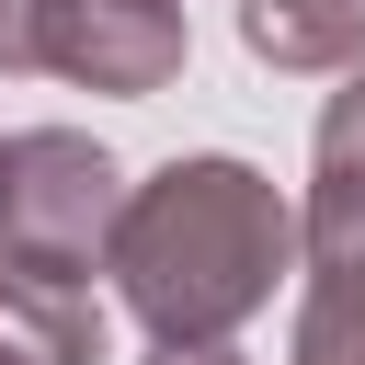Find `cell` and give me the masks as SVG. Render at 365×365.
I'll return each mask as SVG.
<instances>
[{"label":"cell","instance_id":"cell-1","mask_svg":"<svg viewBox=\"0 0 365 365\" xmlns=\"http://www.w3.org/2000/svg\"><path fill=\"white\" fill-rule=\"evenodd\" d=\"M285 262H297V205L274 194V171H251L228 148H194V160H160L148 182H125L114 240H103V274L148 342L251 331L274 308Z\"/></svg>","mask_w":365,"mask_h":365},{"label":"cell","instance_id":"cell-2","mask_svg":"<svg viewBox=\"0 0 365 365\" xmlns=\"http://www.w3.org/2000/svg\"><path fill=\"white\" fill-rule=\"evenodd\" d=\"M114 205H125V171L103 160V137H80V125L0 137V251L11 262L91 274L103 240H114Z\"/></svg>","mask_w":365,"mask_h":365},{"label":"cell","instance_id":"cell-3","mask_svg":"<svg viewBox=\"0 0 365 365\" xmlns=\"http://www.w3.org/2000/svg\"><path fill=\"white\" fill-rule=\"evenodd\" d=\"M182 57H194L182 0H46V68L80 80V91L148 103V91L182 80Z\"/></svg>","mask_w":365,"mask_h":365},{"label":"cell","instance_id":"cell-4","mask_svg":"<svg viewBox=\"0 0 365 365\" xmlns=\"http://www.w3.org/2000/svg\"><path fill=\"white\" fill-rule=\"evenodd\" d=\"M308 274H365V68H342L319 148H308V205H297Z\"/></svg>","mask_w":365,"mask_h":365},{"label":"cell","instance_id":"cell-5","mask_svg":"<svg viewBox=\"0 0 365 365\" xmlns=\"http://www.w3.org/2000/svg\"><path fill=\"white\" fill-rule=\"evenodd\" d=\"M0 365H103V297H91V274L0 251Z\"/></svg>","mask_w":365,"mask_h":365},{"label":"cell","instance_id":"cell-6","mask_svg":"<svg viewBox=\"0 0 365 365\" xmlns=\"http://www.w3.org/2000/svg\"><path fill=\"white\" fill-rule=\"evenodd\" d=\"M240 46L262 68H365V0H240Z\"/></svg>","mask_w":365,"mask_h":365},{"label":"cell","instance_id":"cell-7","mask_svg":"<svg viewBox=\"0 0 365 365\" xmlns=\"http://www.w3.org/2000/svg\"><path fill=\"white\" fill-rule=\"evenodd\" d=\"M285 365H365V274H308Z\"/></svg>","mask_w":365,"mask_h":365},{"label":"cell","instance_id":"cell-8","mask_svg":"<svg viewBox=\"0 0 365 365\" xmlns=\"http://www.w3.org/2000/svg\"><path fill=\"white\" fill-rule=\"evenodd\" d=\"M46 68V0H0V80Z\"/></svg>","mask_w":365,"mask_h":365},{"label":"cell","instance_id":"cell-9","mask_svg":"<svg viewBox=\"0 0 365 365\" xmlns=\"http://www.w3.org/2000/svg\"><path fill=\"white\" fill-rule=\"evenodd\" d=\"M148 365H240V354H228V342H160Z\"/></svg>","mask_w":365,"mask_h":365}]
</instances>
